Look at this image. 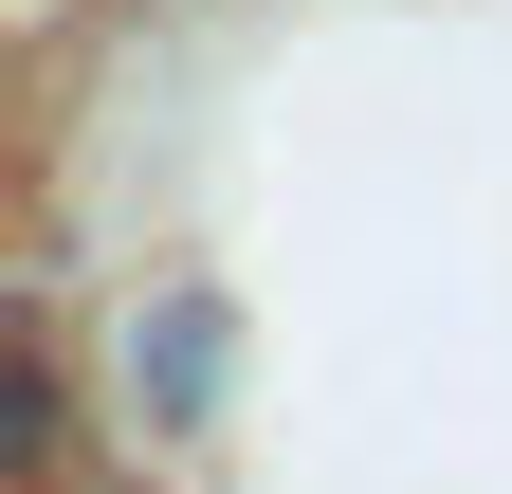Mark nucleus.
<instances>
[{
	"label": "nucleus",
	"mask_w": 512,
	"mask_h": 494,
	"mask_svg": "<svg viewBox=\"0 0 512 494\" xmlns=\"http://www.w3.org/2000/svg\"><path fill=\"white\" fill-rule=\"evenodd\" d=\"M220 366H238V312L202 275H147V312H128V421L147 440H220Z\"/></svg>",
	"instance_id": "obj_1"
}]
</instances>
